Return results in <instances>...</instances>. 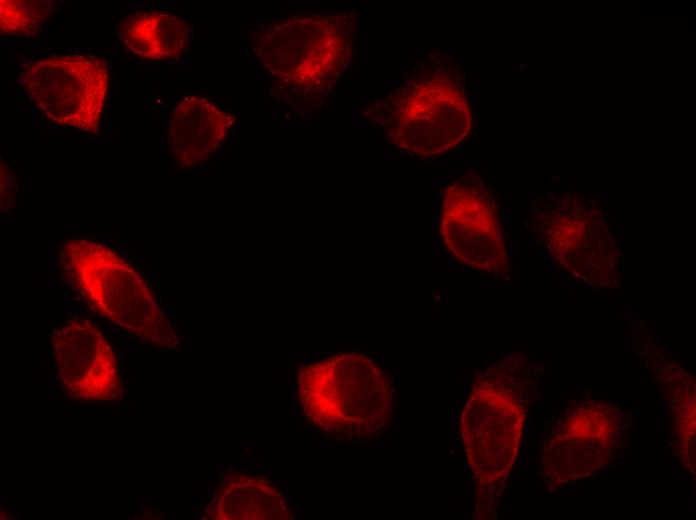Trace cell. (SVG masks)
<instances>
[{
	"label": "cell",
	"mask_w": 696,
	"mask_h": 520,
	"mask_svg": "<svg viewBox=\"0 0 696 520\" xmlns=\"http://www.w3.org/2000/svg\"><path fill=\"white\" fill-rule=\"evenodd\" d=\"M398 149L423 158L458 146L471 131L473 113L456 64L427 62L393 92L364 111Z\"/></svg>",
	"instance_id": "obj_1"
},
{
	"label": "cell",
	"mask_w": 696,
	"mask_h": 520,
	"mask_svg": "<svg viewBox=\"0 0 696 520\" xmlns=\"http://www.w3.org/2000/svg\"><path fill=\"white\" fill-rule=\"evenodd\" d=\"M357 30L354 12L289 16L263 26L254 51L288 100L312 104L327 96L351 65Z\"/></svg>",
	"instance_id": "obj_2"
},
{
	"label": "cell",
	"mask_w": 696,
	"mask_h": 520,
	"mask_svg": "<svg viewBox=\"0 0 696 520\" xmlns=\"http://www.w3.org/2000/svg\"><path fill=\"white\" fill-rule=\"evenodd\" d=\"M297 398L314 426L342 439L367 438L384 429L394 402L384 370L358 352L334 354L303 366Z\"/></svg>",
	"instance_id": "obj_3"
},
{
	"label": "cell",
	"mask_w": 696,
	"mask_h": 520,
	"mask_svg": "<svg viewBox=\"0 0 696 520\" xmlns=\"http://www.w3.org/2000/svg\"><path fill=\"white\" fill-rule=\"evenodd\" d=\"M60 263L71 285L97 313L158 348L179 346L174 326L144 279L108 246L66 240Z\"/></svg>",
	"instance_id": "obj_4"
},
{
	"label": "cell",
	"mask_w": 696,
	"mask_h": 520,
	"mask_svg": "<svg viewBox=\"0 0 696 520\" xmlns=\"http://www.w3.org/2000/svg\"><path fill=\"white\" fill-rule=\"evenodd\" d=\"M19 82L50 121L98 132L109 82L105 60L82 54L47 56L26 63Z\"/></svg>",
	"instance_id": "obj_5"
},
{
	"label": "cell",
	"mask_w": 696,
	"mask_h": 520,
	"mask_svg": "<svg viewBox=\"0 0 696 520\" xmlns=\"http://www.w3.org/2000/svg\"><path fill=\"white\" fill-rule=\"evenodd\" d=\"M541 238L571 274L594 286L617 280V249L599 205L587 196L553 195L540 205Z\"/></svg>",
	"instance_id": "obj_6"
},
{
	"label": "cell",
	"mask_w": 696,
	"mask_h": 520,
	"mask_svg": "<svg viewBox=\"0 0 696 520\" xmlns=\"http://www.w3.org/2000/svg\"><path fill=\"white\" fill-rule=\"evenodd\" d=\"M500 364L474 385L461 417L469 463L478 485L494 490L515 457L523 413L501 380Z\"/></svg>",
	"instance_id": "obj_7"
},
{
	"label": "cell",
	"mask_w": 696,
	"mask_h": 520,
	"mask_svg": "<svg viewBox=\"0 0 696 520\" xmlns=\"http://www.w3.org/2000/svg\"><path fill=\"white\" fill-rule=\"evenodd\" d=\"M439 230L447 250L461 263L494 274L507 271L497 206L479 180H460L445 188Z\"/></svg>",
	"instance_id": "obj_8"
},
{
	"label": "cell",
	"mask_w": 696,
	"mask_h": 520,
	"mask_svg": "<svg viewBox=\"0 0 696 520\" xmlns=\"http://www.w3.org/2000/svg\"><path fill=\"white\" fill-rule=\"evenodd\" d=\"M51 343L65 395L75 401L119 398L122 384L116 355L90 320L73 319L55 330Z\"/></svg>",
	"instance_id": "obj_9"
},
{
	"label": "cell",
	"mask_w": 696,
	"mask_h": 520,
	"mask_svg": "<svg viewBox=\"0 0 696 520\" xmlns=\"http://www.w3.org/2000/svg\"><path fill=\"white\" fill-rule=\"evenodd\" d=\"M234 116L208 98L188 96L175 107L168 145L178 164L185 167L205 161L224 141Z\"/></svg>",
	"instance_id": "obj_10"
},
{
	"label": "cell",
	"mask_w": 696,
	"mask_h": 520,
	"mask_svg": "<svg viewBox=\"0 0 696 520\" xmlns=\"http://www.w3.org/2000/svg\"><path fill=\"white\" fill-rule=\"evenodd\" d=\"M216 520H288L284 497L262 477L234 473L225 477L205 512Z\"/></svg>",
	"instance_id": "obj_11"
},
{
	"label": "cell",
	"mask_w": 696,
	"mask_h": 520,
	"mask_svg": "<svg viewBox=\"0 0 696 520\" xmlns=\"http://www.w3.org/2000/svg\"><path fill=\"white\" fill-rule=\"evenodd\" d=\"M120 36L134 54L153 60L180 57L190 44L191 31L180 18L157 11H137L122 23Z\"/></svg>",
	"instance_id": "obj_12"
},
{
	"label": "cell",
	"mask_w": 696,
	"mask_h": 520,
	"mask_svg": "<svg viewBox=\"0 0 696 520\" xmlns=\"http://www.w3.org/2000/svg\"><path fill=\"white\" fill-rule=\"evenodd\" d=\"M50 1H0L2 35L31 37L38 33L51 13Z\"/></svg>",
	"instance_id": "obj_13"
}]
</instances>
